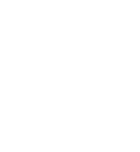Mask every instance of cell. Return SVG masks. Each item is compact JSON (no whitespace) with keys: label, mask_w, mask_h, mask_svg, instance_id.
<instances>
[]
</instances>
